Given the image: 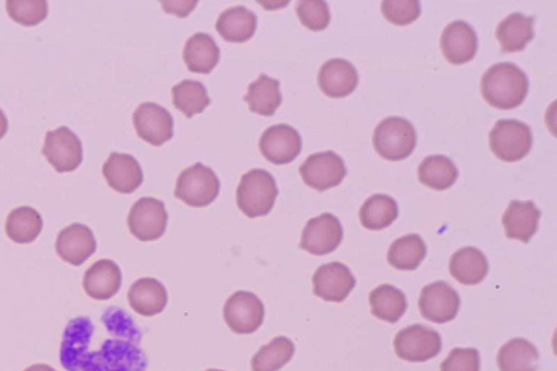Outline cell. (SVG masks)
Returning a JSON list of instances; mask_svg holds the SVG:
<instances>
[{
	"mask_svg": "<svg viewBox=\"0 0 557 371\" xmlns=\"http://www.w3.org/2000/svg\"><path fill=\"white\" fill-rule=\"evenodd\" d=\"M122 274L119 266L110 259H101L88 270L83 278V288L91 299L107 301L119 292Z\"/></svg>",
	"mask_w": 557,
	"mask_h": 371,
	"instance_id": "cell-22",
	"label": "cell"
},
{
	"mask_svg": "<svg viewBox=\"0 0 557 371\" xmlns=\"http://www.w3.org/2000/svg\"><path fill=\"white\" fill-rule=\"evenodd\" d=\"M450 272L454 279L465 286H476L488 275V259L476 247H464L452 256Z\"/></svg>",
	"mask_w": 557,
	"mask_h": 371,
	"instance_id": "cell-28",
	"label": "cell"
},
{
	"mask_svg": "<svg viewBox=\"0 0 557 371\" xmlns=\"http://www.w3.org/2000/svg\"><path fill=\"white\" fill-rule=\"evenodd\" d=\"M244 101L250 106L252 113L264 117L274 116L282 104L280 82L261 74L250 84Z\"/></svg>",
	"mask_w": 557,
	"mask_h": 371,
	"instance_id": "cell-29",
	"label": "cell"
},
{
	"mask_svg": "<svg viewBox=\"0 0 557 371\" xmlns=\"http://www.w3.org/2000/svg\"><path fill=\"white\" fill-rule=\"evenodd\" d=\"M398 217V203L391 196L385 194L369 197L360 212L363 227L371 231L390 227Z\"/></svg>",
	"mask_w": 557,
	"mask_h": 371,
	"instance_id": "cell-35",
	"label": "cell"
},
{
	"mask_svg": "<svg viewBox=\"0 0 557 371\" xmlns=\"http://www.w3.org/2000/svg\"><path fill=\"white\" fill-rule=\"evenodd\" d=\"M224 317L228 327L237 335H252L264 323L265 306L252 292H235L226 302Z\"/></svg>",
	"mask_w": 557,
	"mask_h": 371,
	"instance_id": "cell-10",
	"label": "cell"
},
{
	"mask_svg": "<svg viewBox=\"0 0 557 371\" xmlns=\"http://www.w3.org/2000/svg\"><path fill=\"white\" fill-rule=\"evenodd\" d=\"M295 345L287 337H277L262 346L252 358V371H279L291 362Z\"/></svg>",
	"mask_w": 557,
	"mask_h": 371,
	"instance_id": "cell-36",
	"label": "cell"
},
{
	"mask_svg": "<svg viewBox=\"0 0 557 371\" xmlns=\"http://www.w3.org/2000/svg\"><path fill=\"white\" fill-rule=\"evenodd\" d=\"M314 294L326 302L341 303L356 286L350 268L341 263L320 266L313 277Z\"/></svg>",
	"mask_w": 557,
	"mask_h": 371,
	"instance_id": "cell-17",
	"label": "cell"
},
{
	"mask_svg": "<svg viewBox=\"0 0 557 371\" xmlns=\"http://www.w3.org/2000/svg\"><path fill=\"white\" fill-rule=\"evenodd\" d=\"M396 355L411 363H424L438 356L442 339L436 330L414 325L401 330L394 340Z\"/></svg>",
	"mask_w": 557,
	"mask_h": 371,
	"instance_id": "cell-7",
	"label": "cell"
},
{
	"mask_svg": "<svg viewBox=\"0 0 557 371\" xmlns=\"http://www.w3.org/2000/svg\"><path fill=\"white\" fill-rule=\"evenodd\" d=\"M343 240L340 220L323 214L307 222L301 240V249L315 256H324L338 249Z\"/></svg>",
	"mask_w": 557,
	"mask_h": 371,
	"instance_id": "cell-13",
	"label": "cell"
},
{
	"mask_svg": "<svg viewBox=\"0 0 557 371\" xmlns=\"http://www.w3.org/2000/svg\"><path fill=\"white\" fill-rule=\"evenodd\" d=\"M44 222L41 214L29 206L18 207L6 220L7 237L18 244H30L40 237Z\"/></svg>",
	"mask_w": 557,
	"mask_h": 371,
	"instance_id": "cell-31",
	"label": "cell"
},
{
	"mask_svg": "<svg viewBox=\"0 0 557 371\" xmlns=\"http://www.w3.org/2000/svg\"><path fill=\"white\" fill-rule=\"evenodd\" d=\"M371 313L380 320L395 324L404 316L407 309L405 294L391 286L383 284L369 294Z\"/></svg>",
	"mask_w": 557,
	"mask_h": 371,
	"instance_id": "cell-32",
	"label": "cell"
},
{
	"mask_svg": "<svg viewBox=\"0 0 557 371\" xmlns=\"http://www.w3.org/2000/svg\"><path fill=\"white\" fill-rule=\"evenodd\" d=\"M206 371H225V370H219V369H208Z\"/></svg>",
	"mask_w": 557,
	"mask_h": 371,
	"instance_id": "cell-45",
	"label": "cell"
},
{
	"mask_svg": "<svg viewBox=\"0 0 557 371\" xmlns=\"http://www.w3.org/2000/svg\"><path fill=\"white\" fill-rule=\"evenodd\" d=\"M459 175V169L452 160L443 155H432L425 158L418 169L419 181L426 187L437 191L453 187Z\"/></svg>",
	"mask_w": 557,
	"mask_h": 371,
	"instance_id": "cell-33",
	"label": "cell"
},
{
	"mask_svg": "<svg viewBox=\"0 0 557 371\" xmlns=\"http://www.w3.org/2000/svg\"><path fill=\"white\" fill-rule=\"evenodd\" d=\"M103 323L114 339L126 340L135 344H140L142 332L135 325L129 314L117 307H110L103 315Z\"/></svg>",
	"mask_w": 557,
	"mask_h": 371,
	"instance_id": "cell-39",
	"label": "cell"
},
{
	"mask_svg": "<svg viewBox=\"0 0 557 371\" xmlns=\"http://www.w3.org/2000/svg\"><path fill=\"white\" fill-rule=\"evenodd\" d=\"M43 155L59 173L76 171L83 162L82 142L68 127H60L46 133Z\"/></svg>",
	"mask_w": 557,
	"mask_h": 371,
	"instance_id": "cell-8",
	"label": "cell"
},
{
	"mask_svg": "<svg viewBox=\"0 0 557 371\" xmlns=\"http://www.w3.org/2000/svg\"><path fill=\"white\" fill-rule=\"evenodd\" d=\"M220 193V181L213 169L197 163L181 172L175 196L191 207L202 208L214 203Z\"/></svg>",
	"mask_w": 557,
	"mask_h": 371,
	"instance_id": "cell-5",
	"label": "cell"
},
{
	"mask_svg": "<svg viewBox=\"0 0 557 371\" xmlns=\"http://www.w3.org/2000/svg\"><path fill=\"white\" fill-rule=\"evenodd\" d=\"M128 300L136 314L153 317L164 312L168 293L164 284L157 279L142 278L132 284Z\"/></svg>",
	"mask_w": 557,
	"mask_h": 371,
	"instance_id": "cell-24",
	"label": "cell"
},
{
	"mask_svg": "<svg viewBox=\"0 0 557 371\" xmlns=\"http://www.w3.org/2000/svg\"><path fill=\"white\" fill-rule=\"evenodd\" d=\"M173 105L188 118L202 114L210 105L205 85L200 81L184 80L172 88Z\"/></svg>",
	"mask_w": 557,
	"mask_h": 371,
	"instance_id": "cell-37",
	"label": "cell"
},
{
	"mask_svg": "<svg viewBox=\"0 0 557 371\" xmlns=\"http://www.w3.org/2000/svg\"><path fill=\"white\" fill-rule=\"evenodd\" d=\"M461 307V299L449 283L438 281L429 284L420 294L419 309L423 317L431 323H450Z\"/></svg>",
	"mask_w": 557,
	"mask_h": 371,
	"instance_id": "cell-12",
	"label": "cell"
},
{
	"mask_svg": "<svg viewBox=\"0 0 557 371\" xmlns=\"http://www.w3.org/2000/svg\"><path fill=\"white\" fill-rule=\"evenodd\" d=\"M133 125L143 141L153 146H162L172 139L175 123L165 107L144 103L134 111Z\"/></svg>",
	"mask_w": 557,
	"mask_h": 371,
	"instance_id": "cell-15",
	"label": "cell"
},
{
	"mask_svg": "<svg viewBox=\"0 0 557 371\" xmlns=\"http://www.w3.org/2000/svg\"><path fill=\"white\" fill-rule=\"evenodd\" d=\"M24 371H57V370L55 368H53L52 366H49V365H46V364H36V365H32V366L28 367Z\"/></svg>",
	"mask_w": 557,
	"mask_h": 371,
	"instance_id": "cell-44",
	"label": "cell"
},
{
	"mask_svg": "<svg viewBox=\"0 0 557 371\" xmlns=\"http://www.w3.org/2000/svg\"><path fill=\"white\" fill-rule=\"evenodd\" d=\"M183 59L189 71L209 74L219 64L220 48L209 34L196 33L185 43Z\"/></svg>",
	"mask_w": 557,
	"mask_h": 371,
	"instance_id": "cell-25",
	"label": "cell"
},
{
	"mask_svg": "<svg viewBox=\"0 0 557 371\" xmlns=\"http://www.w3.org/2000/svg\"><path fill=\"white\" fill-rule=\"evenodd\" d=\"M167 225L165 204L153 197H142L130 210L128 226L133 236L140 241L151 242L162 238Z\"/></svg>",
	"mask_w": 557,
	"mask_h": 371,
	"instance_id": "cell-9",
	"label": "cell"
},
{
	"mask_svg": "<svg viewBox=\"0 0 557 371\" xmlns=\"http://www.w3.org/2000/svg\"><path fill=\"white\" fill-rule=\"evenodd\" d=\"M9 128V122L4 111L0 109V140L4 138L7 134Z\"/></svg>",
	"mask_w": 557,
	"mask_h": 371,
	"instance_id": "cell-43",
	"label": "cell"
},
{
	"mask_svg": "<svg viewBox=\"0 0 557 371\" xmlns=\"http://www.w3.org/2000/svg\"><path fill=\"white\" fill-rule=\"evenodd\" d=\"M441 371H480V354L476 349H454L441 364Z\"/></svg>",
	"mask_w": 557,
	"mask_h": 371,
	"instance_id": "cell-42",
	"label": "cell"
},
{
	"mask_svg": "<svg viewBox=\"0 0 557 371\" xmlns=\"http://www.w3.org/2000/svg\"><path fill=\"white\" fill-rule=\"evenodd\" d=\"M296 14L308 30L319 32L328 28L331 14L323 0H303L296 5Z\"/></svg>",
	"mask_w": 557,
	"mask_h": 371,
	"instance_id": "cell-40",
	"label": "cell"
},
{
	"mask_svg": "<svg viewBox=\"0 0 557 371\" xmlns=\"http://www.w3.org/2000/svg\"><path fill=\"white\" fill-rule=\"evenodd\" d=\"M96 250L97 242L88 226L72 224L58 234L56 252L64 262L72 266L83 265Z\"/></svg>",
	"mask_w": 557,
	"mask_h": 371,
	"instance_id": "cell-19",
	"label": "cell"
},
{
	"mask_svg": "<svg viewBox=\"0 0 557 371\" xmlns=\"http://www.w3.org/2000/svg\"><path fill=\"white\" fill-rule=\"evenodd\" d=\"M147 365V357L138 344L109 339L101 350L86 356L81 371H146Z\"/></svg>",
	"mask_w": 557,
	"mask_h": 371,
	"instance_id": "cell-3",
	"label": "cell"
},
{
	"mask_svg": "<svg viewBox=\"0 0 557 371\" xmlns=\"http://www.w3.org/2000/svg\"><path fill=\"white\" fill-rule=\"evenodd\" d=\"M441 49L449 63L460 66L473 60L478 51V36L470 24L457 20L444 29Z\"/></svg>",
	"mask_w": 557,
	"mask_h": 371,
	"instance_id": "cell-18",
	"label": "cell"
},
{
	"mask_svg": "<svg viewBox=\"0 0 557 371\" xmlns=\"http://www.w3.org/2000/svg\"><path fill=\"white\" fill-rule=\"evenodd\" d=\"M302 136L289 125L268 128L259 141V150L269 163L288 165L302 152Z\"/></svg>",
	"mask_w": 557,
	"mask_h": 371,
	"instance_id": "cell-16",
	"label": "cell"
},
{
	"mask_svg": "<svg viewBox=\"0 0 557 371\" xmlns=\"http://www.w3.org/2000/svg\"><path fill=\"white\" fill-rule=\"evenodd\" d=\"M489 136L491 151L505 163H515L525 158L534 142L529 126L514 119L499 120Z\"/></svg>",
	"mask_w": 557,
	"mask_h": 371,
	"instance_id": "cell-6",
	"label": "cell"
},
{
	"mask_svg": "<svg viewBox=\"0 0 557 371\" xmlns=\"http://www.w3.org/2000/svg\"><path fill=\"white\" fill-rule=\"evenodd\" d=\"M300 173L309 188L325 192L338 187L348 170L338 154L328 151L309 156L301 166Z\"/></svg>",
	"mask_w": 557,
	"mask_h": 371,
	"instance_id": "cell-11",
	"label": "cell"
},
{
	"mask_svg": "<svg viewBox=\"0 0 557 371\" xmlns=\"http://www.w3.org/2000/svg\"><path fill=\"white\" fill-rule=\"evenodd\" d=\"M529 91L527 74L512 63H500L486 71L481 93L494 108L512 110L521 106Z\"/></svg>",
	"mask_w": 557,
	"mask_h": 371,
	"instance_id": "cell-1",
	"label": "cell"
},
{
	"mask_svg": "<svg viewBox=\"0 0 557 371\" xmlns=\"http://www.w3.org/2000/svg\"><path fill=\"white\" fill-rule=\"evenodd\" d=\"M539 362L536 346L522 338L505 343L498 355L500 371H537Z\"/></svg>",
	"mask_w": 557,
	"mask_h": 371,
	"instance_id": "cell-30",
	"label": "cell"
},
{
	"mask_svg": "<svg viewBox=\"0 0 557 371\" xmlns=\"http://www.w3.org/2000/svg\"><path fill=\"white\" fill-rule=\"evenodd\" d=\"M103 175L109 187L121 194L135 192L144 181L140 163L129 154H111L103 166Z\"/></svg>",
	"mask_w": 557,
	"mask_h": 371,
	"instance_id": "cell-20",
	"label": "cell"
},
{
	"mask_svg": "<svg viewBox=\"0 0 557 371\" xmlns=\"http://www.w3.org/2000/svg\"><path fill=\"white\" fill-rule=\"evenodd\" d=\"M535 20V17H527L515 12L501 21L495 34L501 44L502 53L524 51L527 44L534 40Z\"/></svg>",
	"mask_w": 557,
	"mask_h": 371,
	"instance_id": "cell-27",
	"label": "cell"
},
{
	"mask_svg": "<svg viewBox=\"0 0 557 371\" xmlns=\"http://www.w3.org/2000/svg\"><path fill=\"white\" fill-rule=\"evenodd\" d=\"M6 10L12 20L29 28L39 26L48 16L45 0H9Z\"/></svg>",
	"mask_w": 557,
	"mask_h": 371,
	"instance_id": "cell-38",
	"label": "cell"
},
{
	"mask_svg": "<svg viewBox=\"0 0 557 371\" xmlns=\"http://www.w3.org/2000/svg\"><path fill=\"white\" fill-rule=\"evenodd\" d=\"M540 217L534 202L512 201L502 219L506 237L528 243L538 231Z\"/></svg>",
	"mask_w": 557,
	"mask_h": 371,
	"instance_id": "cell-23",
	"label": "cell"
},
{
	"mask_svg": "<svg viewBox=\"0 0 557 371\" xmlns=\"http://www.w3.org/2000/svg\"><path fill=\"white\" fill-rule=\"evenodd\" d=\"M257 29V16L244 6H237L222 12L216 23V30L227 42L245 43L250 41Z\"/></svg>",
	"mask_w": 557,
	"mask_h": 371,
	"instance_id": "cell-26",
	"label": "cell"
},
{
	"mask_svg": "<svg viewBox=\"0 0 557 371\" xmlns=\"http://www.w3.org/2000/svg\"><path fill=\"white\" fill-rule=\"evenodd\" d=\"M93 335L94 325L89 318H74L67 325L59 353L60 363L67 371H81Z\"/></svg>",
	"mask_w": 557,
	"mask_h": 371,
	"instance_id": "cell-14",
	"label": "cell"
},
{
	"mask_svg": "<svg viewBox=\"0 0 557 371\" xmlns=\"http://www.w3.org/2000/svg\"><path fill=\"white\" fill-rule=\"evenodd\" d=\"M376 152L390 162L410 157L417 145V133L412 123L401 117H389L379 123L374 133Z\"/></svg>",
	"mask_w": 557,
	"mask_h": 371,
	"instance_id": "cell-4",
	"label": "cell"
},
{
	"mask_svg": "<svg viewBox=\"0 0 557 371\" xmlns=\"http://www.w3.org/2000/svg\"><path fill=\"white\" fill-rule=\"evenodd\" d=\"M427 255V246L418 234H407L392 243L388 252V262L402 271L416 270Z\"/></svg>",
	"mask_w": 557,
	"mask_h": 371,
	"instance_id": "cell-34",
	"label": "cell"
},
{
	"mask_svg": "<svg viewBox=\"0 0 557 371\" xmlns=\"http://www.w3.org/2000/svg\"><path fill=\"white\" fill-rule=\"evenodd\" d=\"M279 190L274 176L264 169H253L242 177L237 204L249 218L264 217L274 208Z\"/></svg>",
	"mask_w": 557,
	"mask_h": 371,
	"instance_id": "cell-2",
	"label": "cell"
},
{
	"mask_svg": "<svg viewBox=\"0 0 557 371\" xmlns=\"http://www.w3.org/2000/svg\"><path fill=\"white\" fill-rule=\"evenodd\" d=\"M319 88L331 98H343L352 94L358 84V73L350 61L334 58L320 68Z\"/></svg>",
	"mask_w": 557,
	"mask_h": 371,
	"instance_id": "cell-21",
	"label": "cell"
},
{
	"mask_svg": "<svg viewBox=\"0 0 557 371\" xmlns=\"http://www.w3.org/2000/svg\"><path fill=\"white\" fill-rule=\"evenodd\" d=\"M382 14L395 26H407L416 21L422 14V7L417 0H386L381 4Z\"/></svg>",
	"mask_w": 557,
	"mask_h": 371,
	"instance_id": "cell-41",
	"label": "cell"
}]
</instances>
